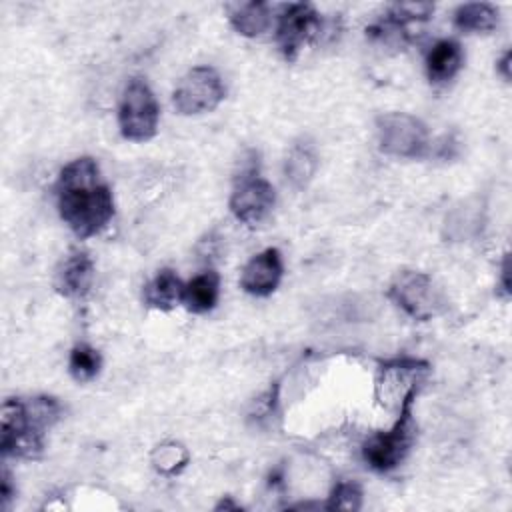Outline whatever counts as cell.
Returning <instances> with one entry per match:
<instances>
[{
  "label": "cell",
  "instance_id": "6da1fadb",
  "mask_svg": "<svg viewBox=\"0 0 512 512\" xmlns=\"http://www.w3.org/2000/svg\"><path fill=\"white\" fill-rule=\"evenodd\" d=\"M56 198L62 220L78 238L96 236L114 216L112 192L90 156L76 158L60 170Z\"/></svg>",
  "mask_w": 512,
  "mask_h": 512
},
{
  "label": "cell",
  "instance_id": "7a4b0ae2",
  "mask_svg": "<svg viewBox=\"0 0 512 512\" xmlns=\"http://www.w3.org/2000/svg\"><path fill=\"white\" fill-rule=\"evenodd\" d=\"M430 366L418 358H394L380 364L374 380V398L384 410H398L414 400Z\"/></svg>",
  "mask_w": 512,
  "mask_h": 512
},
{
  "label": "cell",
  "instance_id": "3957f363",
  "mask_svg": "<svg viewBox=\"0 0 512 512\" xmlns=\"http://www.w3.org/2000/svg\"><path fill=\"white\" fill-rule=\"evenodd\" d=\"M46 428L32 416L28 404L8 398L0 418V448L4 456L38 458L44 448Z\"/></svg>",
  "mask_w": 512,
  "mask_h": 512
},
{
  "label": "cell",
  "instance_id": "277c9868",
  "mask_svg": "<svg viewBox=\"0 0 512 512\" xmlns=\"http://www.w3.org/2000/svg\"><path fill=\"white\" fill-rule=\"evenodd\" d=\"M412 402L414 400H408L400 408L398 420L392 424L390 430L376 432L364 442L362 456L372 470L390 472V470L398 468L404 462V458L408 456V452L414 444V438H416V424L412 418Z\"/></svg>",
  "mask_w": 512,
  "mask_h": 512
},
{
  "label": "cell",
  "instance_id": "5b68a950",
  "mask_svg": "<svg viewBox=\"0 0 512 512\" xmlns=\"http://www.w3.org/2000/svg\"><path fill=\"white\" fill-rule=\"evenodd\" d=\"M388 298L414 320H430L444 312L446 298L432 276L418 270H402L388 286Z\"/></svg>",
  "mask_w": 512,
  "mask_h": 512
},
{
  "label": "cell",
  "instance_id": "8992f818",
  "mask_svg": "<svg viewBox=\"0 0 512 512\" xmlns=\"http://www.w3.org/2000/svg\"><path fill=\"white\" fill-rule=\"evenodd\" d=\"M160 106L154 92L142 78H132L120 98L118 126L126 140L146 142L156 136Z\"/></svg>",
  "mask_w": 512,
  "mask_h": 512
},
{
  "label": "cell",
  "instance_id": "52a82bcc",
  "mask_svg": "<svg viewBox=\"0 0 512 512\" xmlns=\"http://www.w3.org/2000/svg\"><path fill=\"white\" fill-rule=\"evenodd\" d=\"M376 132L380 150L396 158H422L430 146L426 124L408 112H386L378 116Z\"/></svg>",
  "mask_w": 512,
  "mask_h": 512
},
{
  "label": "cell",
  "instance_id": "ba28073f",
  "mask_svg": "<svg viewBox=\"0 0 512 512\" xmlns=\"http://www.w3.org/2000/svg\"><path fill=\"white\" fill-rule=\"evenodd\" d=\"M226 98V86L212 66H194L188 70L172 94L174 108L184 116L204 114Z\"/></svg>",
  "mask_w": 512,
  "mask_h": 512
},
{
  "label": "cell",
  "instance_id": "9c48e42d",
  "mask_svg": "<svg viewBox=\"0 0 512 512\" xmlns=\"http://www.w3.org/2000/svg\"><path fill=\"white\" fill-rule=\"evenodd\" d=\"M276 194L268 180L260 178L254 168L240 172L230 196V210L236 220L254 226L260 224L274 208Z\"/></svg>",
  "mask_w": 512,
  "mask_h": 512
},
{
  "label": "cell",
  "instance_id": "30bf717a",
  "mask_svg": "<svg viewBox=\"0 0 512 512\" xmlns=\"http://www.w3.org/2000/svg\"><path fill=\"white\" fill-rule=\"evenodd\" d=\"M320 32V16L318 12L304 2L286 4L278 18L276 38L282 54L288 60H294L302 46Z\"/></svg>",
  "mask_w": 512,
  "mask_h": 512
},
{
  "label": "cell",
  "instance_id": "8fae6325",
  "mask_svg": "<svg viewBox=\"0 0 512 512\" xmlns=\"http://www.w3.org/2000/svg\"><path fill=\"white\" fill-rule=\"evenodd\" d=\"M282 256L278 248H266L252 256L240 274V286L252 296H270L282 280Z\"/></svg>",
  "mask_w": 512,
  "mask_h": 512
},
{
  "label": "cell",
  "instance_id": "7c38bea8",
  "mask_svg": "<svg viewBox=\"0 0 512 512\" xmlns=\"http://www.w3.org/2000/svg\"><path fill=\"white\" fill-rule=\"evenodd\" d=\"M486 202L482 196L474 194L458 204H454L444 218V236L452 242L474 240L484 226Z\"/></svg>",
  "mask_w": 512,
  "mask_h": 512
},
{
  "label": "cell",
  "instance_id": "4fadbf2b",
  "mask_svg": "<svg viewBox=\"0 0 512 512\" xmlns=\"http://www.w3.org/2000/svg\"><path fill=\"white\" fill-rule=\"evenodd\" d=\"M94 280V262L82 252H70L56 272V290L66 298H82L90 292Z\"/></svg>",
  "mask_w": 512,
  "mask_h": 512
},
{
  "label": "cell",
  "instance_id": "5bb4252c",
  "mask_svg": "<svg viewBox=\"0 0 512 512\" xmlns=\"http://www.w3.org/2000/svg\"><path fill=\"white\" fill-rule=\"evenodd\" d=\"M464 64L462 46L456 40H438L426 54V74L432 84L450 82Z\"/></svg>",
  "mask_w": 512,
  "mask_h": 512
},
{
  "label": "cell",
  "instance_id": "9a60e30c",
  "mask_svg": "<svg viewBox=\"0 0 512 512\" xmlns=\"http://www.w3.org/2000/svg\"><path fill=\"white\" fill-rule=\"evenodd\" d=\"M316 170H318V154L314 144L306 138L296 140L290 146L284 160V176L288 184L296 190H304L312 182Z\"/></svg>",
  "mask_w": 512,
  "mask_h": 512
},
{
  "label": "cell",
  "instance_id": "2e32d148",
  "mask_svg": "<svg viewBox=\"0 0 512 512\" xmlns=\"http://www.w3.org/2000/svg\"><path fill=\"white\" fill-rule=\"evenodd\" d=\"M184 284L176 276L174 270L162 268L142 290L144 304L154 310L168 312L182 300Z\"/></svg>",
  "mask_w": 512,
  "mask_h": 512
},
{
  "label": "cell",
  "instance_id": "e0dca14e",
  "mask_svg": "<svg viewBox=\"0 0 512 512\" xmlns=\"http://www.w3.org/2000/svg\"><path fill=\"white\" fill-rule=\"evenodd\" d=\"M218 294H220V278L214 270H206L184 284L182 302L190 312L206 314L216 306Z\"/></svg>",
  "mask_w": 512,
  "mask_h": 512
},
{
  "label": "cell",
  "instance_id": "ac0fdd59",
  "mask_svg": "<svg viewBox=\"0 0 512 512\" xmlns=\"http://www.w3.org/2000/svg\"><path fill=\"white\" fill-rule=\"evenodd\" d=\"M228 18L232 28L246 38L260 36L262 32L268 30L272 22L270 6L266 2H256V0L228 6Z\"/></svg>",
  "mask_w": 512,
  "mask_h": 512
},
{
  "label": "cell",
  "instance_id": "d6986e66",
  "mask_svg": "<svg viewBox=\"0 0 512 512\" xmlns=\"http://www.w3.org/2000/svg\"><path fill=\"white\" fill-rule=\"evenodd\" d=\"M454 26L462 32H492L498 26V10L488 2H468L456 8Z\"/></svg>",
  "mask_w": 512,
  "mask_h": 512
},
{
  "label": "cell",
  "instance_id": "ffe728a7",
  "mask_svg": "<svg viewBox=\"0 0 512 512\" xmlns=\"http://www.w3.org/2000/svg\"><path fill=\"white\" fill-rule=\"evenodd\" d=\"M102 368V356L90 344H76L70 350L68 370L76 382H90Z\"/></svg>",
  "mask_w": 512,
  "mask_h": 512
},
{
  "label": "cell",
  "instance_id": "44dd1931",
  "mask_svg": "<svg viewBox=\"0 0 512 512\" xmlns=\"http://www.w3.org/2000/svg\"><path fill=\"white\" fill-rule=\"evenodd\" d=\"M156 472L172 476L188 464V450L178 442H162L150 454Z\"/></svg>",
  "mask_w": 512,
  "mask_h": 512
},
{
  "label": "cell",
  "instance_id": "7402d4cb",
  "mask_svg": "<svg viewBox=\"0 0 512 512\" xmlns=\"http://www.w3.org/2000/svg\"><path fill=\"white\" fill-rule=\"evenodd\" d=\"M326 510H360L362 508V488L358 482L354 480H344V482H338L326 504H324Z\"/></svg>",
  "mask_w": 512,
  "mask_h": 512
},
{
  "label": "cell",
  "instance_id": "603a6c76",
  "mask_svg": "<svg viewBox=\"0 0 512 512\" xmlns=\"http://www.w3.org/2000/svg\"><path fill=\"white\" fill-rule=\"evenodd\" d=\"M434 12L432 2H398L390 8L388 16L392 22L406 26L408 22H422L428 20Z\"/></svg>",
  "mask_w": 512,
  "mask_h": 512
},
{
  "label": "cell",
  "instance_id": "cb8c5ba5",
  "mask_svg": "<svg viewBox=\"0 0 512 512\" xmlns=\"http://www.w3.org/2000/svg\"><path fill=\"white\" fill-rule=\"evenodd\" d=\"M498 294L502 300H508L512 294V284H510V254H504L502 266H500V278H498Z\"/></svg>",
  "mask_w": 512,
  "mask_h": 512
},
{
  "label": "cell",
  "instance_id": "d4e9b609",
  "mask_svg": "<svg viewBox=\"0 0 512 512\" xmlns=\"http://www.w3.org/2000/svg\"><path fill=\"white\" fill-rule=\"evenodd\" d=\"M16 494V488L12 486V478L8 474V470L2 472V488H0V500H2V508H6L12 500V496Z\"/></svg>",
  "mask_w": 512,
  "mask_h": 512
},
{
  "label": "cell",
  "instance_id": "484cf974",
  "mask_svg": "<svg viewBox=\"0 0 512 512\" xmlns=\"http://www.w3.org/2000/svg\"><path fill=\"white\" fill-rule=\"evenodd\" d=\"M510 62H512V52H510V50H506V52L500 56V60L496 62V70H498V74H500L506 82H510V76H512V72H510Z\"/></svg>",
  "mask_w": 512,
  "mask_h": 512
}]
</instances>
